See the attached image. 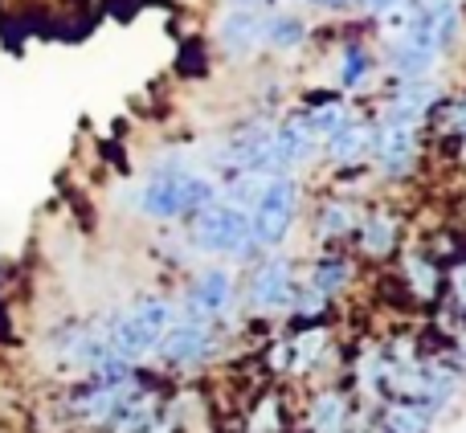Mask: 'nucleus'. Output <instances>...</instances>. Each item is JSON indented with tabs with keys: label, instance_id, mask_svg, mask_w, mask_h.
I'll use <instances>...</instances> for the list:
<instances>
[{
	"label": "nucleus",
	"instance_id": "nucleus-13",
	"mask_svg": "<svg viewBox=\"0 0 466 433\" xmlns=\"http://www.w3.org/2000/svg\"><path fill=\"white\" fill-rule=\"evenodd\" d=\"M323 152H328V160L336 164V168H356V164H364L372 156V123L348 115V119L323 139Z\"/></svg>",
	"mask_w": 466,
	"mask_h": 433
},
{
	"label": "nucleus",
	"instance_id": "nucleus-1",
	"mask_svg": "<svg viewBox=\"0 0 466 433\" xmlns=\"http://www.w3.org/2000/svg\"><path fill=\"white\" fill-rule=\"evenodd\" d=\"M172 319H177V303L172 298L164 295L136 298L127 311L106 319V347L131 364H144L156 352V344L164 339V331L172 327Z\"/></svg>",
	"mask_w": 466,
	"mask_h": 433
},
{
	"label": "nucleus",
	"instance_id": "nucleus-15",
	"mask_svg": "<svg viewBox=\"0 0 466 433\" xmlns=\"http://www.w3.org/2000/svg\"><path fill=\"white\" fill-rule=\"evenodd\" d=\"M401 278H405V290L410 298L418 303H438L446 290V270L438 257L421 254V249H405L401 254Z\"/></svg>",
	"mask_w": 466,
	"mask_h": 433
},
{
	"label": "nucleus",
	"instance_id": "nucleus-12",
	"mask_svg": "<svg viewBox=\"0 0 466 433\" xmlns=\"http://www.w3.org/2000/svg\"><path fill=\"white\" fill-rule=\"evenodd\" d=\"M356 421L348 388H319L307 401V433H348Z\"/></svg>",
	"mask_w": 466,
	"mask_h": 433
},
{
	"label": "nucleus",
	"instance_id": "nucleus-9",
	"mask_svg": "<svg viewBox=\"0 0 466 433\" xmlns=\"http://www.w3.org/2000/svg\"><path fill=\"white\" fill-rule=\"evenodd\" d=\"M226 160L238 172H254V176H282V160L274 147V127H246L229 139Z\"/></svg>",
	"mask_w": 466,
	"mask_h": 433
},
{
	"label": "nucleus",
	"instance_id": "nucleus-17",
	"mask_svg": "<svg viewBox=\"0 0 466 433\" xmlns=\"http://www.w3.org/2000/svg\"><path fill=\"white\" fill-rule=\"evenodd\" d=\"M356 278V266L348 254H336V249H328V254H319L311 262V270H307V282H311L315 290H319L323 298H339L348 287H352Z\"/></svg>",
	"mask_w": 466,
	"mask_h": 433
},
{
	"label": "nucleus",
	"instance_id": "nucleus-20",
	"mask_svg": "<svg viewBox=\"0 0 466 433\" xmlns=\"http://www.w3.org/2000/svg\"><path fill=\"white\" fill-rule=\"evenodd\" d=\"M328 344H331V331L323 327V323H307V327H299L295 336L287 339L290 372H311L315 364H319V356L328 352Z\"/></svg>",
	"mask_w": 466,
	"mask_h": 433
},
{
	"label": "nucleus",
	"instance_id": "nucleus-3",
	"mask_svg": "<svg viewBox=\"0 0 466 433\" xmlns=\"http://www.w3.org/2000/svg\"><path fill=\"white\" fill-rule=\"evenodd\" d=\"M188 237L201 254L209 257H249L254 262L258 246H254V233H249V213L233 209L226 201H213L205 205L201 213L188 216Z\"/></svg>",
	"mask_w": 466,
	"mask_h": 433
},
{
	"label": "nucleus",
	"instance_id": "nucleus-27",
	"mask_svg": "<svg viewBox=\"0 0 466 433\" xmlns=\"http://www.w3.org/2000/svg\"><path fill=\"white\" fill-rule=\"evenodd\" d=\"M442 295H451L454 311L466 319V262H454L451 270H446V290H442Z\"/></svg>",
	"mask_w": 466,
	"mask_h": 433
},
{
	"label": "nucleus",
	"instance_id": "nucleus-2",
	"mask_svg": "<svg viewBox=\"0 0 466 433\" xmlns=\"http://www.w3.org/2000/svg\"><path fill=\"white\" fill-rule=\"evenodd\" d=\"M221 196V188L209 176L193 168H160L144 188H139V213L152 221H188L193 213H201L205 205H213Z\"/></svg>",
	"mask_w": 466,
	"mask_h": 433
},
{
	"label": "nucleus",
	"instance_id": "nucleus-28",
	"mask_svg": "<svg viewBox=\"0 0 466 433\" xmlns=\"http://www.w3.org/2000/svg\"><path fill=\"white\" fill-rule=\"evenodd\" d=\"M139 433H180V429H177V421H172V413H168V409H160V413H156V418L147 421V426L139 429Z\"/></svg>",
	"mask_w": 466,
	"mask_h": 433
},
{
	"label": "nucleus",
	"instance_id": "nucleus-16",
	"mask_svg": "<svg viewBox=\"0 0 466 433\" xmlns=\"http://www.w3.org/2000/svg\"><path fill=\"white\" fill-rule=\"evenodd\" d=\"M218 37H221V45H226L233 57L254 54V49L266 41V16L254 13V8H233L226 21H221Z\"/></svg>",
	"mask_w": 466,
	"mask_h": 433
},
{
	"label": "nucleus",
	"instance_id": "nucleus-22",
	"mask_svg": "<svg viewBox=\"0 0 466 433\" xmlns=\"http://www.w3.org/2000/svg\"><path fill=\"white\" fill-rule=\"evenodd\" d=\"M307 41V25L290 13H279V16H266V41L262 45L270 49H299Z\"/></svg>",
	"mask_w": 466,
	"mask_h": 433
},
{
	"label": "nucleus",
	"instance_id": "nucleus-25",
	"mask_svg": "<svg viewBox=\"0 0 466 433\" xmlns=\"http://www.w3.org/2000/svg\"><path fill=\"white\" fill-rule=\"evenodd\" d=\"M270 176H254V172H238V176L226 185V205H233V209L249 213L258 205V196H262V185Z\"/></svg>",
	"mask_w": 466,
	"mask_h": 433
},
{
	"label": "nucleus",
	"instance_id": "nucleus-8",
	"mask_svg": "<svg viewBox=\"0 0 466 433\" xmlns=\"http://www.w3.org/2000/svg\"><path fill=\"white\" fill-rule=\"evenodd\" d=\"M438 54H442V45H438V37H434L430 13H426V5H418V13L405 21L401 37H397L393 49H389V62H393V70L410 82V78H421V74L438 62Z\"/></svg>",
	"mask_w": 466,
	"mask_h": 433
},
{
	"label": "nucleus",
	"instance_id": "nucleus-29",
	"mask_svg": "<svg viewBox=\"0 0 466 433\" xmlns=\"http://www.w3.org/2000/svg\"><path fill=\"white\" fill-rule=\"evenodd\" d=\"M364 8H372V13H393V8H401L405 0H360Z\"/></svg>",
	"mask_w": 466,
	"mask_h": 433
},
{
	"label": "nucleus",
	"instance_id": "nucleus-18",
	"mask_svg": "<svg viewBox=\"0 0 466 433\" xmlns=\"http://www.w3.org/2000/svg\"><path fill=\"white\" fill-rule=\"evenodd\" d=\"M315 131H311V123H307V115L303 111H295L290 119H282L279 127H274V147H279V160H282V168H290V164H303L307 156L315 152Z\"/></svg>",
	"mask_w": 466,
	"mask_h": 433
},
{
	"label": "nucleus",
	"instance_id": "nucleus-19",
	"mask_svg": "<svg viewBox=\"0 0 466 433\" xmlns=\"http://www.w3.org/2000/svg\"><path fill=\"white\" fill-rule=\"evenodd\" d=\"M377 426L385 429V433H434L438 418H434L430 409H421L418 401H401V397H389V401H380Z\"/></svg>",
	"mask_w": 466,
	"mask_h": 433
},
{
	"label": "nucleus",
	"instance_id": "nucleus-10",
	"mask_svg": "<svg viewBox=\"0 0 466 433\" xmlns=\"http://www.w3.org/2000/svg\"><path fill=\"white\" fill-rule=\"evenodd\" d=\"M372 156H377V168L385 176H405L418 160V127L380 119L372 127Z\"/></svg>",
	"mask_w": 466,
	"mask_h": 433
},
{
	"label": "nucleus",
	"instance_id": "nucleus-4",
	"mask_svg": "<svg viewBox=\"0 0 466 433\" xmlns=\"http://www.w3.org/2000/svg\"><path fill=\"white\" fill-rule=\"evenodd\" d=\"M299 180L295 176H270L262 185V196H258V205L249 209V233H254V246L258 249H279L282 241H287L290 225H295L299 216Z\"/></svg>",
	"mask_w": 466,
	"mask_h": 433
},
{
	"label": "nucleus",
	"instance_id": "nucleus-21",
	"mask_svg": "<svg viewBox=\"0 0 466 433\" xmlns=\"http://www.w3.org/2000/svg\"><path fill=\"white\" fill-rule=\"evenodd\" d=\"M356 225H360V213H356L352 201H328L315 216V237L319 241H344L356 233Z\"/></svg>",
	"mask_w": 466,
	"mask_h": 433
},
{
	"label": "nucleus",
	"instance_id": "nucleus-7",
	"mask_svg": "<svg viewBox=\"0 0 466 433\" xmlns=\"http://www.w3.org/2000/svg\"><path fill=\"white\" fill-rule=\"evenodd\" d=\"M238 303V278L226 266H205L188 278L185 295H180L177 315L185 319H201V323H221Z\"/></svg>",
	"mask_w": 466,
	"mask_h": 433
},
{
	"label": "nucleus",
	"instance_id": "nucleus-6",
	"mask_svg": "<svg viewBox=\"0 0 466 433\" xmlns=\"http://www.w3.org/2000/svg\"><path fill=\"white\" fill-rule=\"evenodd\" d=\"M299 290V274L295 262L279 249L254 257V270L246 278V307L254 315H290V303H295Z\"/></svg>",
	"mask_w": 466,
	"mask_h": 433
},
{
	"label": "nucleus",
	"instance_id": "nucleus-33",
	"mask_svg": "<svg viewBox=\"0 0 466 433\" xmlns=\"http://www.w3.org/2000/svg\"><path fill=\"white\" fill-rule=\"evenodd\" d=\"M426 5H442V0H426Z\"/></svg>",
	"mask_w": 466,
	"mask_h": 433
},
{
	"label": "nucleus",
	"instance_id": "nucleus-24",
	"mask_svg": "<svg viewBox=\"0 0 466 433\" xmlns=\"http://www.w3.org/2000/svg\"><path fill=\"white\" fill-rule=\"evenodd\" d=\"M372 74V54L360 45V41H352V45H344V54H339V86L344 90H356L364 78Z\"/></svg>",
	"mask_w": 466,
	"mask_h": 433
},
{
	"label": "nucleus",
	"instance_id": "nucleus-14",
	"mask_svg": "<svg viewBox=\"0 0 466 433\" xmlns=\"http://www.w3.org/2000/svg\"><path fill=\"white\" fill-rule=\"evenodd\" d=\"M356 241H360V254L372 262H389V257L401 249V221L389 209H372L360 216L356 225Z\"/></svg>",
	"mask_w": 466,
	"mask_h": 433
},
{
	"label": "nucleus",
	"instance_id": "nucleus-32",
	"mask_svg": "<svg viewBox=\"0 0 466 433\" xmlns=\"http://www.w3.org/2000/svg\"><path fill=\"white\" fill-rule=\"evenodd\" d=\"M229 5H233V8H249V5H254V0H229Z\"/></svg>",
	"mask_w": 466,
	"mask_h": 433
},
{
	"label": "nucleus",
	"instance_id": "nucleus-26",
	"mask_svg": "<svg viewBox=\"0 0 466 433\" xmlns=\"http://www.w3.org/2000/svg\"><path fill=\"white\" fill-rule=\"evenodd\" d=\"M307 123H311V131H315V139H328L331 131L339 127V123L348 119V103L344 98H331V103H319V106H307Z\"/></svg>",
	"mask_w": 466,
	"mask_h": 433
},
{
	"label": "nucleus",
	"instance_id": "nucleus-11",
	"mask_svg": "<svg viewBox=\"0 0 466 433\" xmlns=\"http://www.w3.org/2000/svg\"><path fill=\"white\" fill-rule=\"evenodd\" d=\"M438 103H442V90H438L434 82L410 78V82H405V86L385 103V115H380V119L405 123V127H421V123L430 119V111H434Z\"/></svg>",
	"mask_w": 466,
	"mask_h": 433
},
{
	"label": "nucleus",
	"instance_id": "nucleus-30",
	"mask_svg": "<svg viewBox=\"0 0 466 433\" xmlns=\"http://www.w3.org/2000/svg\"><path fill=\"white\" fill-rule=\"evenodd\" d=\"M315 8H348V5H356V0H311Z\"/></svg>",
	"mask_w": 466,
	"mask_h": 433
},
{
	"label": "nucleus",
	"instance_id": "nucleus-31",
	"mask_svg": "<svg viewBox=\"0 0 466 433\" xmlns=\"http://www.w3.org/2000/svg\"><path fill=\"white\" fill-rule=\"evenodd\" d=\"M459 160H462V168H466V139H459Z\"/></svg>",
	"mask_w": 466,
	"mask_h": 433
},
{
	"label": "nucleus",
	"instance_id": "nucleus-5",
	"mask_svg": "<svg viewBox=\"0 0 466 433\" xmlns=\"http://www.w3.org/2000/svg\"><path fill=\"white\" fill-rule=\"evenodd\" d=\"M218 347H221V323H201L177 315L152 356L172 372H193L201 364H209L218 356Z\"/></svg>",
	"mask_w": 466,
	"mask_h": 433
},
{
	"label": "nucleus",
	"instance_id": "nucleus-23",
	"mask_svg": "<svg viewBox=\"0 0 466 433\" xmlns=\"http://www.w3.org/2000/svg\"><path fill=\"white\" fill-rule=\"evenodd\" d=\"M430 123H434V131L442 139H466V95L438 103L430 111Z\"/></svg>",
	"mask_w": 466,
	"mask_h": 433
}]
</instances>
